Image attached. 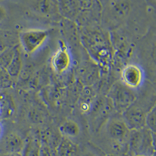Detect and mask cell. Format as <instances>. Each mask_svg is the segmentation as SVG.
Returning <instances> with one entry per match:
<instances>
[{"label":"cell","mask_w":156,"mask_h":156,"mask_svg":"<svg viewBox=\"0 0 156 156\" xmlns=\"http://www.w3.org/2000/svg\"><path fill=\"white\" fill-rule=\"evenodd\" d=\"M128 150L131 156H152L155 152L153 143V133L147 127L130 130Z\"/></svg>","instance_id":"1"},{"label":"cell","mask_w":156,"mask_h":156,"mask_svg":"<svg viewBox=\"0 0 156 156\" xmlns=\"http://www.w3.org/2000/svg\"><path fill=\"white\" fill-rule=\"evenodd\" d=\"M109 98L113 108L121 114L137 100L133 90L122 83H117L113 85L110 90Z\"/></svg>","instance_id":"2"},{"label":"cell","mask_w":156,"mask_h":156,"mask_svg":"<svg viewBox=\"0 0 156 156\" xmlns=\"http://www.w3.org/2000/svg\"><path fill=\"white\" fill-rule=\"evenodd\" d=\"M48 36L46 30L31 29L23 32L20 37V45L28 54L36 52L45 42Z\"/></svg>","instance_id":"3"},{"label":"cell","mask_w":156,"mask_h":156,"mask_svg":"<svg viewBox=\"0 0 156 156\" xmlns=\"http://www.w3.org/2000/svg\"><path fill=\"white\" fill-rule=\"evenodd\" d=\"M146 112L142 106L134 102L122 113L123 119L130 130H139L146 127Z\"/></svg>","instance_id":"4"},{"label":"cell","mask_w":156,"mask_h":156,"mask_svg":"<svg viewBox=\"0 0 156 156\" xmlns=\"http://www.w3.org/2000/svg\"><path fill=\"white\" fill-rule=\"evenodd\" d=\"M107 132L110 137L116 143L123 145L126 143L128 144L130 130L123 117L110 119L107 126Z\"/></svg>","instance_id":"5"},{"label":"cell","mask_w":156,"mask_h":156,"mask_svg":"<svg viewBox=\"0 0 156 156\" xmlns=\"http://www.w3.org/2000/svg\"><path fill=\"white\" fill-rule=\"evenodd\" d=\"M122 78L125 85L131 89L138 87L143 80L142 70L137 65H127L122 72Z\"/></svg>","instance_id":"6"},{"label":"cell","mask_w":156,"mask_h":156,"mask_svg":"<svg viewBox=\"0 0 156 156\" xmlns=\"http://www.w3.org/2000/svg\"><path fill=\"white\" fill-rule=\"evenodd\" d=\"M71 57L68 49L65 47H60L53 55L51 64L54 70L59 73L65 72L69 68Z\"/></svg>","instance_id":"7"},{"label":"cell","mask_w":156,"mask_h":156,"mask_svg":"<svg viewBox=\"0 0 156 156\" xmlns=\"http://www.w3.org/2000/svg\"><path fill=\"white\" fill-rule=\"evenodd\" d=\"M57 156H80L78 144L67 137H62L56 147Z\"/></svg>","instance_id":"8"},{"label":"cell","mask_w":156,"mask_h":156,"mask_svg":"<svg viewBox=\"0 0 156 156\" xmlns=\"http://www.w3.org/2000/svg\"><path fill=\"white\" fill-rule=\"evenodd\" d=\"M4 147L8 154H20L23 151L24 141L16 134H11L6 137Z\"/></svg>","instance_id":"9"},{"label":"cell","mask_w":156,"mask_h":156,"mask_svg":"<svg viewBox=\"0 0 156 156\" xmlns=\"http://www.w3.org/2000/svg\"><path fill=\"white\" fill-rule=\"evenodd\" d=\"M23 63L20 47L18 45H16L14 57L7 67V70L11 78H17L23 70Z\"/></svg>","instance_id":"10"},{"label":"cell","mask_w":156,"mask_h":156,"mask_svg":"<svg viewBox=\"0 0 156 156\" xmlns=\"http://www.w3.org/2000/svg\"><path fill=\"white\" fill-rule=\"evenodd\" d=\"M35 8L42 14L52 15L59 10V4L55 0H39Z\"/></svg>","instance_id":"11"},{"label":"cell","mask_w":156,"mask_h":156,"mask_svg":"<svg viewBox=\"0 0 156 156\" xmlns=\"http://www.w3.org/2000/svg\"><path fill=\"white\" fill-rule=\"evenodd\" d=\"M110 9L115 16L123 18L129 13L130 6L127 0H113L110 4Z\"/></svg>","instance_id":"12"},{"label":"cell","mask_w":156,"mask_h":156,"mask_svg":"<svg viewBox=\"0 0 156 156\" xmlns=\"http://www.w3.org/2000/svg\"><path fill=\"white\" fill-rule=\"evenodd\" d=\"M15 54V46L7 47L2 52L0 53V66L7 69L9 63L11 62Z\"/></svg>","instance_id":"13"},{"label":"cell","mask_w":156,"mask_h":156,"mask_svg":"<svg viewBox=\"0 0 156 156\" xmlns=\"http://www.w3.org/2000/svg\"><path fill=\"white\" fill-rule=\"evenodd\" d=\"M60 131L65 136H75L79 132L78 125L73 121H68L60 127Z\"/></svg>","instance_id":"14"},{"label":"cell","mask_w":156,"mask_h":156,"mask_svg":"<svg viewBox=\"0 0 156 156\" xmlns=\"http://www.w3.org/2000/svg\"><path fill=\"white\" fill-rule=\"evenodd\" d=\"M146 127L153 133H156V101L146 115Z\"/></svg>","instance_id":"15"},{"label":"cell","mask_w":156,"mask_h":156,"mask_svg":"<svg viewBox=\"0 0 156 156\" xmlns=\"http://www.w3.org/2000/svg\"><path fill=\"white\" fill-rule=\"evenodd\" d=\"M12 85V78L9 75L7 70L0 66V88H8Z\"/></svg>","instance_id":"16"},{"label":"cell","mask_w":156,"mask_h":156,"mask_svg":"<svg viewBox=\"0 0 156 156\" xmlns=\"http://www.w3.org/2000/svg\"><path fill=\"white\" fill-rule=\"evenodd\" d=\"M6 16H7V12L5 8L0 5V21L4 20Z\"/></svg>","instance_id":"17"},{"label":"cell","mask_w":156,"mask_h":156,"mask_svg":"<svg viewBox=\"0 0 156 156\" xmlns=\"http://www.w3.org/2000/svg\"><path fill=\"white\" fill-rule=\"evenodd\" d=\"M7 47L6 46L4 39L0 36V53L2 52L4 49H5Z\"/></svg>","instance_id":"18"},{"label":"cell","mask_w":156,"mask_h":156,"mask_svg":"<svg viewBox=\"0 0 156 156\" xmlns=\"http://www.w3.org/2000/svg\"><path fill=\"white\" fill-rule=\"evenodd\" d=\"M153 143L154 151H156V133H153Z\"/></svg>","instance_id":"19"},{"label":"cell","mask_w":156,"mask_h":156,"mask_svg":"<svg viewBox=\"0 0 156 156\" xmlns=\"http://www.w3.org/2000/svg\"><path fill=\"white\" fill-rule=\"evenodd\" d=\"M152 57L153 59V61L156 65V46L154 48L152 52Z\"/></svg>","instance_id":"20"},{"label":"cell","mask_w":156,"mask_h":156,"mask_svg":"<svg viewBox=\"0 0 156 156\" xmlns=\"http://www.w3.org/2000/svg\"><path fill=\"white\" fill-rule=\"evenodd\" d=\"M5 156H22L21 154H8Z\"/></svg>","instance_id":"21"},{"label":"cell","mask_w":156,"mask_h":156,"mask_svg":"<svg viewBox=\"0 0 156 156\" xmlns=\"http://www.w3.org/2000/svg\"><path fill=\"white\" fill-rule=\"evenodd\" d=\"M156 156V151H155V152L154 153V154H153V156Z\"/></svg>","instance_id":"22"},{"label":"cell","mask_w":156,"mask_h":156,"mask_svg":"<svg viewBox=\"0 0 156 156\" xmlns=\"http://www.w3.org/2000/svg\"><path fill=\"white\" fill-rule=\"evenodd\" d=\"M1 128L0 127V134H1Z\"/></svg>","instance_id":"23"},{"label":"cell","mask_w":156,"mask_h":156,"mask_svg":"<svg viewBox=\"0 0 156 156\" xmlns=\"http://www.w3.org/2000/svg\"></svg>","instance_id":"24"},{"label":"cell","mask_w":156,"mask_h":156,"mask_svg":"<svg viewBox=\"0 0 156 156\" xmlns=\"http://www.w3.org/2000/svg\"></svg>","instance_id":"25"}]
</instances>
